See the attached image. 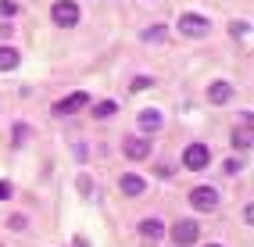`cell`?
Here are the masks:
<instances>
[{"instance_id": "obj_17", "label": "cell", "mask_w": 254, "mask_h": 247, "mask_svg": "<svg viewBox=\"0 0 254 247\" xmlns=\"http://www.w3.org/2000/svg\"><path fill=\"white\" fill-rule=\"evenodd\" d=\"M229 32H233V36H247L251 25H247V22H233V25H229Z\"/></svg>"}, {"instance_id": "obj_6", "label": "cell", "mask_w": 254, "mask_h": 247, "mask_svg": "<svg viewBox=\"0 0 254 247\" xmlns=\"http://www.w3.org/2000/svg\"><path fill=\"white\" fill-rule=\"evenodd\" d=\"M90 101V93H82V90H75V93H68V97H64V101H58L54 104V115H75L82 104H86Z\"/></svg>"}, {"instance_id": "obj_13", "label": "cell", "mask_w": 254, "mask_h": 247, "mask_svg": "<svg viewBox=\"0 0 254 247\" xmlns=\"http://www.w3.org/2000/svg\"><path fill=\"white\" fill-rule=\"evenodd\" d=\"M18 61H22V54L14 51V47H0V72H11V68H18Z\"/></svg>"}, {"instance_id": "obj_20", "label": "cell", "mask_w": 254, "mask_h": 247, "mask_svg": "<svg viewBox=\"0 0 254 247\" xmlns=\"http://www.w3.org/2000/svg\"><path fill=\"white\" fill-rule=\"evenodd\" d=\"M226 172H229V176H233V172H240V161L229 158V161H226Z\"/></svg>"}, {"instance_id": "obj_5", "label": "cell", "mask_w": 254, "mask_h": 247, "mask_svg": "<svg viewBox=\"0 0 254 247\" xmlns=\"http://www.w3.org/2000/svg\"><path fill=\"white\" fill-rule=\"evenodd\" d=\"M197 233H200V229H197V222H193V219H179V222L172 226V240H176L179 247L193 244V240H197Z\"/></svg>"}, {"instance_id": "obj_19", "label": "cell", "mask_w": 254, "mask_h": 247, "mask_svg": "<svg viewBox=\"0 0 254 247\" xmlns=\"http://www.w3.org/2000/svg\"><path fill=\"white\" fill-rule=\"evenodd\" d=\"M147 86H150V79H147V75H140L136 82H132V90H147Z\"/></svg>"}, {"instance_id": "obj_14", "label": "cell", "mask_w": 254, "mask_h": 247, "mask_svg": "<svg viewBox=\"0 0 254 247\" xmlns=\"http://www.w3.org/2000/svg\"><path fill=\"white\" fill-rule=\"evenodd\" d=\"M115 111H118V104H115V101H100V104L93 108V115H97V119H111Z\"/></svg>"}, {"instance_id": "obj_16", "label": "cell", "mask_w": 254, "mask_h": 247, "mask_svg": "<svg viewBox=\"0 0 254 247\" xmlns=\"http://www.w3.org/2000/svg\"><path fill=\"white\" fill-rule=\"evenodd\" d=\"M165 36H168V29H165V25H154V29H143V40H154V43H158V40H165Z\"/></svg>"}, {"instance_id": "obj_8", "label": "cell", "mask_w": 254, "mask_h": 247, "mask_svg": "<svg viewBox=\"0 0 254 247\" xmlns=\"http://www.w3.org/2000/svg\"><path fill=\"white\" fill-rule=\"evenodd\" d=\"M140 129H143V136H150V133H158L161 129V111H154V108H147V111H140Z\"/></svg>"}, {"instance_id": "obj_21", "label": "cell", "mask_w": 254, "mask_h": 247, "mask_svg": "<svg viewBox=\"0 0 254 247\" xmlns=\"http://www.w3.org/2000/svg\"><path fill=\"white\" fill-rule=\"evenodd\" d=\"M11 197V183H0V201H7Z\"/></svg>"}, {"instance_id": "obj_4", "label": "cell", "mask_w": 254, "mask_h": 247, "mask_svg": "<svg viewBox=\"0 0 254 247\" xmlns=\"http://www.w3.org/2000/svg\"><path fill=\"white\" fill-rule=\"evenodd\" d=\"M208 161H211V151H208L204 143H190L183 151V165H186V169H193V172H200Z\"/></svg>"}, {"instance_id": "obj_7", "label": "cell", "mask_w": 254, "mask_h": 247, "mask_svg": "<svg viewBox=\"0 0 254 247\" xmlns=\"http://www.w3.org/2000/svg\"><path fill=\"white\" fill-rule=\"evenodd\" d=\"M122 151H126V158H132V161H143V158L150 154V140H147V136H129V140L122 143Z\"/></svg>"}, {"instance_id": "obj_11", "label": "cell", "mask_w": 254, "mask_h": 247, "mask_svg": "<svg viewBox=\"0 0 254 247\" xmlns=\"http://www.w3.org/2000/svg\"><path fill=\"white\" fill-rule=\"evenodd\" d=\"M208 97H211V104H226L229 97H233V86H229V82H211Z\"/></svg>"}, {"instance_id": "obj_3", "label": "cell", "mask_w": 254, "mask_h": 247, "mask_svg": "<svg viewBox=\"0 0 254 247\" xmlns=\"http://www.w3.org/2000/svg\"><path fill=\"white\" fill-rule=\"evenodd\" d=\"M190 204L197 211H215L218 208V190L215 186H193L190 190Z\"/></svg>"}, {"instance_id": "obj_1", "label": "cell", "mask_w": 254, "mask_h": 247, "mask_svg": "<svg viewBox=\"0 0 254 247\" xmlns=\"http://www.w3.org/2000/svg\"><path fill=\"white\" fill-rule=\"evenodd\" d=\"M179 32L186 40H200V36L211 32V22L204 18V14H190V11H186V14H179Z\"/></svg>"}, {"instance_id": "obj_12", "label": "cell", "mask_w": 254, "mask_h": 247, "mask_svg": "<svg viewBox=\"0 0 254 247\" xmlns=\"http://www.w3.org/2000/svg\"><path fill=\"white\" fill-rule=\"evenodd\" d=\"M118 186H122V193L136 197V193H143V186H147V183H143L140 176H132V172H129V176H122V179H118Z\"/></svg>"}, {"instance_id": "obj_9", "label": "cell", "mask_w": 254, "mask_h": 247, "mask_svg": "<svg viewBox=\"0 0 254 247\" xmlns=\"http://www.w3.org/2000/svg\"><path fill=\"white\" fill-rule=\"evenodd\" d=\"M233 147L236 151H251V115H244V125L233 133Z\"/></svg>"}, {"instance_id": "obj_15", "label": "cell", "mask_w": 254, "mask_h": 247, "mask_svg": "<svg viewBox=\"0 0 254 247\" xmlns=\"http://www.w3.org/2000/svg\"><path fill=\"white\" fill-rule=\"evenodd\" d=\"M18 11H22V7L14 4V0H0V18H14Z\"/></svg>"}, {"instance_id": "obj_18", "label": "cell", "mask_w": 254, "mask_h": 247, "mask_svg": "<svg viewBox=\"0 0 254 247\" xmlns=\"http://www.w3.org/2000/svg\"><path fill=\"white\" fill-rule=\"evenodd\" d=\"M79 190H82V193L90 197V176H79Z\"/></svg>"}, {"instance_id": "obj_22", "label": "cell", "mask_w": 254, "mask_h": 247, "mask_svg": "<svg viewBox=\"0 0 254 247\" xmlns=\"http://www.w3.org/2000/svg\"><path fill=\"white\" fill-rule=\"evenodd\" d=\"M208 247H218V244H208Z\"/></svg>"}, {"instance_id": "obj_2", "label": "cell", "mask_w": 254, "mask_h": 247, "mask_svg": "<svg viewBox=\"0 0 254 247\" xmlns=\"http://www.w3.org/2000/svg\"><path fill=\"white\" fill-rule=\"evenodd\" d=\"M50 18H54V25H61V29H72L79 22V4H72V0H58V4L50 7Z\"/></svg>"}, {"instance_id": "obj_10", "label": "cell", "mask_w": 254, "mask_h": 247, "mask_svg": "<svg viewBox=\"0 0 254 247\" xmlns=\"http://www.w3.org/2000/svg\"><path fill=\"white\" fill-rule=\"evenodd\" d=\"M136 229H140V237H143V240H161V237H165V226H161L158 219H143Z\"/></svg>"}]
</instances>
